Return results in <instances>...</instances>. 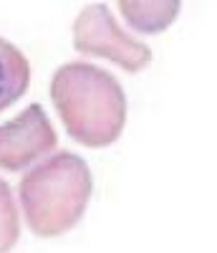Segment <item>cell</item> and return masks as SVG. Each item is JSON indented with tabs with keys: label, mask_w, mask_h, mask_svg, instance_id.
<instances>
[{
	"label": "cell",
	"mask_w": 217,
	"mask_h": 253,
	"mask_svg": "<svg viewBox=\"0 0 217 253\" xmlns=\"http://www.w3.org/2000/svg\"><path fill=\"white\" fill-rule=\"evenodd\" d=\"M51 99L66 132L83 147L114 144L126 124L121 84L94 63H63L51 79Z\"/></svg>",
	"instance_id": "obj_1"
},
{
	"label": "cell",
	"mask_w": 217,
	"mask_h": 253,
	"mask_svg": "<svg viewBox=\"0 0 217 253\" xmlns=\"http://www.w3.org/2000/svg\"><path fill=\"white\" fill-rule=\"evenodd\" d=\"M18 195L33 233L58 238L83 218L94 195V177L83 157L61 150L26 172Z\"/></svg>",
	"instance_id": "obj_2"
},
{
	"label": "cell",
	"mask_w": 217,
	"mask_h": 253,
	"mask_svg": "<svg viewBox=\"0 0 217 253\" xmlns=\"http://www.w3.org/2000/svg\"><path fill=\"white\" fill-rule=\"evenodd\" d=\"M73 46L78 53L114 61L129 74H137L151 63V48L124 33L106 3H91L78 13L73 23Z\"/></svg>",
	"instance_id": "obj_3"
},
{
	"label": "cell",
	"mask_w": 217,
	"mask_h": 253,
	"mask_svg": "<svg viewBox=\"0 0 217 253\" xmlns=\"http://www.w3.org/2000/svg\"><path fill=\"white\" fill-rule=\"evenodd\" d=\"M56 129L40 104H31L15 119L0 124V170H23L56 147Z\"/></svg>",
	"instance_id": "obj_4"
},
{
	"label": "cell",
	"mask_w": 217,
	"mask_h": 253,
	"mask_svg": "<svg viewBox=\"0 0 217 253\" xmlns=\"http://www.w3.org/2000/svg\"><path fill=\"white\" fill-rule=\"evenodd\" d=\"M28 84H31L28 58L10 41L0 38V112L13 107L28 91Z\"/></svg>",
	"instance_id": "obj_5"
},
{
	"label": "cell",
	"mask_w": 217,
	"mask_h": 253,
	"mask_svg": "<svg viewBox=\"0 0 217 253\" xmlns=\"http://www.w3.org/2000/svg\"><path fill=\"white\" fill-rule=\"evenodd\" d=\"M119 10L124 13V20L139 33H159L164 31L180 13L177 0H159V3H132L121 0Z\"/></svg>",
	"instance_id": "obj_6"
},
{
	"label": "cell",
	"mask_w": 217,
	"mask_h": 253,
	"mask_svg": "<svg viewBox=\"0 0 217 253\" xmlns=\"http://www.w3.org/2000/svg\"><path fill=\"white\" fill-rule=\"evenodd\" d=\"M18 238H20V223H18L13 190L0 177V253H10Z\"/></svg>",
	"instance_id": "obj_7"
}]
</instances>
